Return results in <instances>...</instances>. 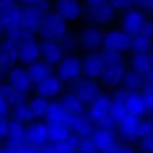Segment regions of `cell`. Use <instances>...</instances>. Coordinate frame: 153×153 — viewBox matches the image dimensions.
<instances>
[{
    "mask_svg": "<svg viewBox=\"0 0 153 153\" xmlns=\"http://www.w3.org/2000/svg\"><path fill=\"white\" fill-rule=\"evenodd\" d=\"M67 23L56 12H47L44 15L40 32L46 40H53L64 35Z\"/></svg>",
    "mask_w": 153,
    "mask_h": 153,
    "instance_id": "1",
    "label": "cell"
},
{
    "mask_svg": "<svg viewBox=\"0 0 153 153\" xmlns=\"http://www.w3.org/2000/svg\"><path fill=\"white\" fill-rule=\"evenodd\" d=\"M86 8L89 17L97 23H108L114 19V8L109 1L104 0L88 1Z\"/></svg>",
    "mask_w": 153,
    "mask_h": 153,
    "instance_id": "2",
    "label": "cell"
},
{
    "mask_svg": "<svg viewBox=\"0 0 153 153\" xmlns=\"http://www.w3.org/2000/svg\"><path fill=\"white\" fill-rule=\"evenodd\" d=\"M131 41L128 33L118 29L108 31L103 39L106 49L119 52L128 49L131 46Z\"/></svg>",
    "mask_w": 153,
    "mask_h": 153,
    "instance_id": "3",
    "label": "cell"
},
{
    "mask_svg": "<svg viewBox=\"0 0 153 153\" xmlns=\"http://www.w3.org/2000/svg\"><path fill=\"white\" fill-rule=\"evenodd\" d=\"M40 53V47L35 39L31 35L30 31H27L19 51V59L25 64H32L35 62Z\"/></svg>",
    "mask_w": 153,
    "mask_h": 153,
    "instance_id": "4",
    "label": "cell"
},
{
    "mask_svg": "<svg viewBox=\"0 0 153 153\" xmlns=\"http://www.w3.org/2000/svg\"><path fill=\"white\" fill-rule=\"evenodd\" d=\"M124 73L125 68L123 59L105 62V70L102 75V82L108 86L116 85L123 79Z\"/></svg>",
    "mask_w": 153,
    "mask_h": 153,
    "instance_id": "5",
    "label": "cell"
},
{
    "mask_svg": "<svg viewBox=\"0 0 153 153\" xmlns=\"http://www.w3.org/2000/svg\"><path fill=\"white\" fill-rule=\"evenodd\" d=\"M104 70L105 61L102 54L91 53L84 58L82 64V70L88 77L102 76Z\"/></svg>",
    "mask_w": 153,
    "mask_h": 153,
    "instance_id": "6",
    "label": "cell"
},
{
    "mask_svg": "<svg viewBox=\"0 0 153 153\" xmlns=\"http://www.w3.org/2000/svg\"><path fill=\"white\" fill-rule=\"evenodd\" d=\"M44 14L43 10L31 6H27L22 11V23L28 31L40 29Z\"/></svg>",
    "mask_w": 153,
    "mask_h": 153,
    "instance_id": "7",
    "label": "cell"
},
{
    "mask_svg": "<svg viewBox=\"0 0 153 153\" xmlns=\"http://www.w3.org/2000/svg\"><path fill=\"white\" fill-rule=\"evenodd\" d=\"M82 71V64L79 58L67 57L61 60L58 66V76L64 81L75 79Z\"/></svg>",
    "mask_w": 153,
    "mask_h": 153,
    "instance_id": "8",
    "label": "cell"
},
{
    "mask_svg": "<svg viewBox=\"0 0 153 153\" xmlns=\"http://www.w3.org/2000/svg\"><path fill=\"white\" fill-rule=\"evenodd\" d=\"M113 101L106 96H101L93 102L90 109V115L97 123L111 116Z\"/></svg>",
    "mask_w": 153,
    "mask_h": 153,
    "instance_id": "9",
    "label": "cell"
},
{
    "mask_svg": "<svg viewBox=\"0 0 153 153\" xmlns=\"http://www.w3.org/2000/svg\"><path fill=\"white\" fill-rule=\"evenodd\" d=\"M144 15L139 10H131L127 12L123 19V26L129 34H140L145 23Z\"/></svg>",
    "mask_w": 153,
    "mask_h": 153,
    "instance_id": "10",
    "label": "cell"
},
{
    "mask_svg": "<svg viewBox=\"0 0 153 153\" xmlns=\"http://www.w3.org/2000/svg\"><path fill=\"white\" fill-rule=\"evenodd\" d=\"M93 136V140L97 149L104 153L111 152L115 148V136L113 131L104 128L95 130Z\"/></svg>",
    "mask_w": 153,
    "mask_h": 153,
    "instance_id": "11",
    "label": "cell"
},
{
    "mask_svg": "<svg viewBox=\"0 0 153 153\" xmlns=\"http://www.w3.org/2000/svg\"><path fill=\"white\" fill-rule=\"evenodd\" d=\"M100 90L98 84L91 79H85L79 84L76 95L82 102H94L99 98Z\"/></svg>",
    "mask_w": 153,
    "mask_h": 153,
    "instance_id": "12",
    "label": "cell"
},
{
    "mask_svg": "<svg viewBox=\"0 0 153 153\" xmlns=\"http://www.w3.org/2000/svg\"><path fill=\"white\" fill-rule=\"evenodd\" d=\"M82 7L80 3L73 0H61L55 3V10L63 19L73 20L82 13Z\"/></svg>",
    "mask_w": 153,
    "mask_h": 153,
    "instance_id": "13",
    "label": "cell"
},
{
    "mask_svg": "<svg viewBox=\"0 0 153 153\" xmlns=\"http://www.w3.org/2000/svg\"><path fill=\"white\" fill-rule=\"evenodd\" d=\"M25 137L33 146H42L48 138L47 125L42 122L31 124L27 128Z\"/></svg>",
    "mask_w": 153,
    "mask_h": 153,
    "instance_id": "14",
    "label": "cell"
},
{
    "mask_svg": "<svg viewBox=\"0 0 153 153\" xmlns=\"http://www.w3.org/2000/svg\"><path fill=\"white\" fill-rule=\"evenodd\" d=\"M10 80L12 87L21 93L28 91L32 85V81L28 70L22 67H16L12 70L10 74Z\"/></svg>",
    "mask_w": 153,
    "mask_h": 153,
    "instance_id": "15",
    "label": "cell"
},
{
    "mask_svg": "<svg viewBox=\"0 0 153 153\" xmlns=\"http://www.w3.org/2000/svg\"><path fill=\"white\" fill-rule=\"evenodd\" d=\"M62 84L61 79L51 76L37 84V93L43 98H51L58 95L61 91Z\"/></svg>",
    "mask_w": 153,
    "mask_h": 153,
    "instance_id": "16",
    "label": "cell"
},
{
    "mask_svg": "<svg viewBox=\"0 0 153 153\" xmlns=\"http://www.w3.org/2000/svg\"><path fill=\"white\" fill-rule=\"evenodd\" d=\"M40 52L46 62L50 65L58 64L62 60V49L54 40H45L40 46Z\"/></svg>",
    "mask_w": 153,
    "mask_h": 153,
    "instance_id": "17",
    "label": "cell"
},
{
    "mask_svg": "<svg viewBox=\"0 0 153 153\" xmlns=\"http://www.w3.org/2000/svg\"><path fill=\"white\" fill-rule=\"evenodd\" d=\"M128 91L123 89L118 91L113 100L111 109V116L114 120L118 123H122L123 121L128 117V113L125 106V98Z\"/></svg>",
    "mask_w": 153,
    "mask_h": 153,
    "instance_id": "18",
    "label": "cell"
},
{
    "mask_svg": "<svg viewBox=\"0 0 153 153\" xmlns=\"http://www.w3.org/2000/svg\"><path fill=\"white\" fill-rule=\"evenodd\" d=\"M52 67L46 61H35L29 65L28 73L32 82L40 83L52 76Z\"/></svg>",
    "mask_w": 153,
    "mask_h": 153,
    "instance_id": "19",
    "label": "cell"
},
{
    "mask_svg": "<svg viewBox=\"0 0 153 153\" xmlns=\"http://www.w3.org/2000/svg\"><path fill=\"white\" fill-rule=\"evenodd\" d=\"M125 106L128 114L135 117L143 114L146 108L142 96L135 92L129 91L125 98Z\"/></svg>",
    "mask_w": 153,
    "mask_h": 153,
    "instance_id": "20",
    "label": "cell"
},
{
    "mask_svg": "<svg viewBox=\"0 0 153 153\" xmlns=\"http://www.w3.org/2000/svg\"><path fill=\"white\" fill-rule=\"evenodd\" d=\"M48 138L55 143H59L67 140L70 137L69 127L66 123H51L47 124Z\"/></svg>",
    "mask_w": 153,
    "mask_h": 153,
    "instance_id": "21",
    "label": "cell"
},
{
    "mask_svg": "<svg viewBox=\"0 0 153 153\" xmlns=\"http://www.w3.org/2000/svg\"><path fill=\"white\" fill-rule=\"evenodd\" d=\"M67 125L82 137H87L94 134V127L88 120L79 115H70Z\"/></svg>",
    "mask_w": 153,
    "mask_h": 153,
    "instance_id": "22",
    "label": "cell"
},
{
    "mask_svg": "<svg viewBox=\"0 0 153 153\" xmlns=\"http://www.w3.org/2000/svg\"><path fill=\"white\" fill-rule=\"evenodd\" d=\"M141 122L138 117L128 114V117L120 123V130L123 136L130 140L139 137L138 131Z\"/></svg>",
    "mask_w": 153,
    "mask_h": 153,
    "instance_id": "23",
    "label": "cell"
},
{
    "mask_svg": "<svg viewBox=\"0 0 153 153\" xmlns=\"http://www.w3.org/2000/svg\"><path fill=\"white\" fill-rule=\"evenodd\" d=\"M1 22L9 28H17L22 23V11L16 4L6 9H3Z\"/></svg>",
    "mask_w": 153,
    "mask_h": 153,
    "instance_id": "24",
    "label": "cell"
},
{
    "mask_svg": "<svg viewBox=\"0 0 153 153\" xmlns=\"http://www.w3.org/2000/svg\"><path fill=\"white\" fill-rule=\"evenodd\" d=\"M70 114L66 110L61 104L52 102L49 105L46 117L51 123H60L67 124Z\"/></svg>",
    "mask_w": 153,
    "mask_h": 153,
    "instance_id": "25",
    "label": "cell"
},
{
    "mask_svg": "<svg viewBox=\"0 0 153 153\" xmlns=\"http://www.w3.org/2000/svg\"><path fill=\"white\" fill-rule=\"evenodd\" d=\"M81 42L86 49H95L101 43L102 36L95 28H86L82 31Z\"/></svg>",
    "mask_w": 153,
    "mask_h": 153,
    "instance_id": "26",
    "label": "cell"
},
{
    "mask_svg": "<svg viewBox=\"0 0 153 153\" xmlns=\"http://www.w3.org/2000/svg\"><path fill=\"white\" fill-rule=\"evenodd\" d=\"M61 104L72 115H79L84 110L83 102L76 94H68L64 95Z\"/></svg>",
    "mask_w": 153,
    "mask_h": 153,
    "instance_id": "27",
    "label": "cell"
},
{
    "mask_svg": "<svg viewBox=\"0 0 153 153\" xmlns=\"http://www.w3.org/2000/svg\"><path fill=\"white\" fill-rule=\"evenodd\" d=\"M9 135L10 138V148L19 147L22 146L25 137V131L22 123L15 120L9 124Z\"/></svg>",
    "mask_w": 153,
    "mask_h": 153,
    "instance_id": "28",
    "label": "cell"
},
{
    "mask_svg": "<svg viewBox=\"0 0 153 153\" xmlns=\"http://www.w3.org/2000/svg\"><path fill=\"white\" fill-rule=\"evenodd\" d=\"M151 63L149 57L146 54H136L132 58L133 70L137 74H148L151 71Z\"/></svg>",
    "mask_w": 153,
    "mask_h": 153,
    "instance_id": "29",
    "label": "cell"
},
{
    "mask_svg": "<svg viewBox=\"0 0 153 153\" xmlns=\"http://www.w3.org/2000/svg\"><path fill=\"white\" fill-rule=\"evenodd\" d=\"M49 105L46 98L38 96L31 99L29 103V108L34 117H46L47 114Z\"/></svg>",
    "mask_w": 153,
    "mask_h": 153,
    "instance_id": "30",
    "label": "cell"
},
{
    "mask_svg": "<svg viewBox=\"0 0 153 153\" xmlns=\"http://www.w3.org/2000/svg\"><path fill=\"white\" fill-rule=\"evenodd\" d=\"M80 139L76 135H70L67 140L59 143H55L54 149L59 153H76Z\"/></svg>",
    "mask_w": 153,
    "mask_h": 153,
    "instance_id": "31",
    "label": "cell"
},
{
    "mask_svg": "<svg viewBox=\"0 0 153 153\" xmlns=\"http://www.w3.org/2000/svg\"><path fill=\"white\" fill-rule=\"evenodd\" d=\"M152 46V38L138 34L131 41V47L136 54H146Z\"/></svg>",
    "mask_w": 153,
    "mask_h": 153,
    "instance_id": "32",
    "label": "cell"
},
{
    "mask_svg": "<svg viewBox=\"0 0 153 153\" xmlns=\"http://www.w3.org/2000/svg\"><path fill=\"white\" fill-rule=\"evenodd\" d=\"M123 79L125 89L129 92H134L135 90L138 89L141 84L140 75L135 73L134 70L126 72Z\"/></svg>",
    "mask_w": 153,
    "mask_h": 153,
    "instance_id": "33",
    "label": "cell"
},
{
    "mask_svg": "<svg viewBox=\"0 0 153 153\" xmlns=\"http://www.w3.org/2000/svg\"><path fill=\"white\" fill-rule=\"evenodd\" d=\"M14 117L16 120L19 123L29 122L34 119V116L31 111L29 105H27L25 103L17 105L14 110Z\"/></svg>",
    "mask_w": 153,
    "mask_h": 153,
    "instance_id": "34",
    "label": "cell"
},
{
    "mask_svg": "<svg viewBox=\"0 0 153 153\" xmlns=\"http://www.w3.org/2000/svg\"><path fill=\"white\" fill-rule=\"evenodd\" d=\"M78 149L82 153H95L97 148L93 139L84 137L79 140Z\"/></svg>",
    "mask_w": 153,
    "mask_h": 153,
    "instance_id": "35",
    "label": "cell"
},
{
    "mask_svg": "<svg viewBox=\"0 0 153 153\" xmlns=\"http://www.w3.org/2000/svg\"><path fill=\"white\" fill-rule=\"evenodd\" d=\"M0 93L2 95L3 98L8 100L10 102H17L18 98L15 92V89L11 86L7 85H3L0 86Z\"/></svg>",
    "mask_w": 153,
    "mask_h": 153,
    "instance_id": "36",
    "label": "cell"
},
{
    "mask_svg": "<svg viewBox=\"0 0 153 153\" xmlns=\"http://www.w3.org/2000/svg\"><path fill=\"white\" fill-rule=\"evenodd\" d=\"M142 98L146 107L153 108V85H148L144 87L142 94Z\"/></svg>",
    "mask_w": 153,
    "mask_h": 153,
    "instance_id": "37",
    "label": "cell"
},
{
    "mask_svg": "<svg viewBox=\"0 0 153 153\" xmlns=\"http://www.w3.org/2000/svg\"><path fill=\"white\" fill-rule=\"evenodd\" d=\"M153 130V124L150 122H143L140 123L139 128V137H144L150 135Z\"/></svg>",
    "mask_w": 153,
    "mask_h": 153,
    "instance_id": "38",
    "label": "cell"
},
{
    "mask_svg": "<svg viewBox=\"0 0 153 153\" xmlns=\"http://www.w3.org/2000/svg\"><path fill=\"white\" fill-rule=\"evenodd\" d=\"M24 3L28 4V6H31L36 8H38L40 10L45 11L48 10L49 8V3L46 1H40V0H33V1H24Z\"/></svg>",
    "mask_w": 153,
    "mask_h": 153,
    "instance_id": "39",
    "label": "cell"
},
{
    "mask_svg": "<svg viewBox=\"0 0 153 153\" xmlns=\"http://www.w3.org/2000/svg\"><path fill=\"white\" fill-rule=\"evenodd\" d=\"M140 34L146 36V37L152 38L153 36V22L150 20H146L143 25Z\"/></svg>",
    "mask_w": 153,
    "mask_h": 153,
    "instance_id": "40",
    "label": "cell"
},
{
    "mask_svg": "<svg viewBox=\"0 0 153 153\" xmlns=\"http://www.w3.org/2000/svg\"><path fill=\"white\" fill-rule=\"evenodd\" d=\"M140 147L143 150H152L153 149V136L149 135L143 137L140 143Z\"/></svg>",
    "mask_w": 153,
    "mask_h": 153,
    "instance_id": "41",
    "label": "cell"
},
{
    "mask_svg": "<svg viewBox=\"0 0 153 153\" xmlns=\"http://www.w3.org/2000/svg\"><path fill=\"white\" fill-rule=\"evenodd\" d=\"M134 1H127V0H115V1H111V4L113 6L114 8H127L130 6L132 5Z\"/></svg>",
    "mask_w": 153,
    "mask_h": 153,
    "instance_id": "42",
    "label": "cell"
},
{
    "mask_svg": "<svg viewBox=\"0 0 153 153\" xmlns=\"http://www.w3.org/2000/svg\"><path fill=\"white\" fill-rule=\"evenodd\" d=\"M9 133V124L6 120L0 117V137H3Z\"/></svg>",
    "mask_w": 153,
    "mask_h": 153,
    "instance_id": "43",
    "label": "cell"
},
{
    "mask_svg": "<svg viewBox=\"0 0 153 153\" xmlns=\"http://www.w3.org/2000/svg\"><path fill=\"white\" fill-rule=\"evenodd\" d=\"M7 108L5 100L3 98L2 96L0 95V117L5 115L7 113Z\"/></svg>",
    "mask_w": 153,
    "mask_h": 153,
    "instance_id": "44",
    "label": "cell"
},
{
    "mask_svg": "<svg viewBox=\"0 0 153 153\" xmlns=\"http://www.w3.org/2000/svg\"><path fill=\"white\" fill-rule=\"evenodd\" d=\"M108 153H135L132 149L129 147H120L115 148L111 152Z\"/></svg>",
    "mask_w": 153,
    "mask_h": 153,
    "instance_id": "45",
    "label": "cell"
},
{
    "mask_svg": "<svg viewBox=\"0 0 153 153\" xmlns=\"http://www.w3.org/2000/svg\"><path fill=\"white\" fill-rule=\"evenodd\" d=\"M19 153H40L34 147H22L18 149Z\"/></svg>",
    "mask_w": 153,
    "mask_h": 153,
    "instance_id": "46",
    "label": "cell"
},
{
    "mask_svg": "<svg viewBox=\"0 0 153 153\" xmlns=\"http://www.w3.org/2000/svg\"><path fill=\"white\" fill-rule=\"evenodd\" d=\"M14 4L15 2H13V1H9V0H3V1H0V8H1L2 10L3 9H6Z\"/></svg>",
    "mask_w": 153,
    "mask_h": 153,
    "instance_id": "47",
    "label": "cell"
},
{
    "mask_svg": "<svg viewBox=\"0 0 153 153\" xmlns=\"http://www.w3.org/2000/svg\"><path fill=\"white\" fill-rule=\"evenodd\" d=\"M41 153H59V152H57V151L54 149L53 146H46V147L43 148Z\"/></svg>",
    "mask_w": 153,
    "mask_h": 153,
    "instance_id": "48",
    "label": "cell"
},
{
    "mask_svg": "<svg viewBox=\"0 0 153 153\" xmlns=\"http://www.w3.org/2000/svg\"><path fill=\"white\" fill-rule=\"evenodd\" d=\"M140 4H143L145 7H150V8H153V1H140Z\"/></svg>",
    "mask_w": 153,
    "mask_h": 153,
    "instance_id": "49",
    "label": "cell"
},
{
    "mask_svg": "<svg viewBox=\"0 0 153 153\" xmlns=\"http://www.w3.org/2000/svg\"><path fill=\"white\" fill-rule=\"evenodd\" d=\"M148 81L150 82V85H153V70L152 71H150L147 75Z\"/></svg>",
    "mask_w": 153,
    "mask_h": 153,
    "instance_id": "50",
    "label": "cell"
},
{
    "mask_svg": "<svg viewBox=\"0 0 153 153\" xmlns=\"http://www.w3.org/2000/svg\"><path fill=\"white\" fill-rule=\"evenodd\" d=\"M149 60H150V63H151V65L153 67V51L152 52V53L150 54V55H149Z\"/></svg>",
    "mask_w": 153,
    "mask_h": 153,
    "instance_id": "51",
    "label": "cell"
},
{
    "mask_svg": "<svg viewBox=\"0 0 153 153\" xmlns=\"http://www.w3.org/2000/svg\"><path fill=\"white\" fill-rule=\"evenodd\" d=\"M1 24H2V22H1V19H0V31H1Z\"/></svg>",
    "mask_w": 153,
    "mask_h": 153,
    "instance_id": "52",
    "label": "cell"
},
{
    "mask_svg": "<svg viewBox=\"0 0 153 153\" xmlns=\"http://www.w3.org/2000/svg\"><path fill=\"white\" fill-rule=\"evenodd\" d=\"M150 152H151V153H153V149H152V150H151V151H150Z\"/></svg>",
    "mask_w": 153,
    "mask_h": 153,
    "instance_id": "53",
    "label": "cell"
}]
</instances>
